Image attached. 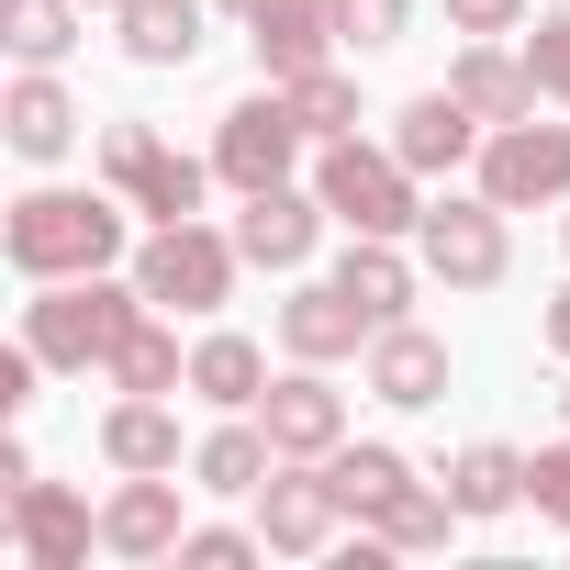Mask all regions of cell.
Segmentation results:
<instances>
[{
  "label": "cell",
  "mask_w": 570,
  "mask_h": 570,
  "mask_svg": "<svg viewBox=\"0 0 570 570\" xmlns=\"http://www.w3.org/2000/svg\"><path fill=\"white\" fill-rule=\"evenodd\" d=\"M403 23H414V0H336V35H347L358 57H381V46H403Z\"/></svg>",
  "instance_id": "cell-32"
},
{
  "label": "cell",
  "mask_w": 570,
  "mask_h": 570,
  "mask_svg": "<svg viewBox=\"0 0 570 570\" xmlns=\"http://www.w3.org/2000/svg\"><path fill=\"white\" fill-rule=\"evenodd\" d=\"M0 46H12L23 68H57L79 46V0H0Z\"/></svg>",
  "instance_id": "cell-29"
},
{
  "label": "cell",
  "mask_w": 570,
  "mask_h": 570,
  "mask_svg": "<svg viewBox=\"0 0 570 570\" xmlns=\"http://www.w3.org/2000/svg\"><path fill=\"white\" fill-rule=\"evenodd\" d=\"M448 90L481 112V124H525L548 90H537V68H525V46H503V35H470L459 57H448Z\"/></svg>",
  "instance_id": "cell-16"
},
{
  "label": "cell",
  "mask_w": 570,
  "mask_h": 570,
  "mask_svg": "<svg viewBox=\"0 0 570 570\" xmlns=\"http://www.w3.org/2000/svg\"><path fill=\"white\" fill-rule=\"evenodd\" d=\"M436 481L459 492V514H470V525H492V514H514V503H525V448L481 436V448H459V459H448Z\"/></svg>",
  "instance_id": "cell-23"
},
{
  "label": "cell",
  "mask_w": 570,
  "mask_h": 570,
  "mask_svg": "<svg viewBox=\"0 0 570 570\" xmlns=\"http://www.w3.org/2000/svg\"><path fill=\"white\" fill-rule=\"evenodd\" d=\"M448 35H525V0H436Z\"/></svg>",
  "instance_id": "cell-35"
},
{
  "label": "cell",
  "mask_w": 570,
  "mask_h": 570,
  "mask_svg": "<svg viewBox=\"0 0 570 570\" xmlns=\"http://www.w3.org/2000/svg\"><path fill=\"white\" fill-rule=\"evenodd\" d=\"M12 548H23L35 570H79V559L101 548V514H90L68 481H46V470H35V481L12 492Z\"/></svg>",
  "instance_id": "cell-14"
},
{
  "label": "cell",
  "mask_w": 570,
  "mask_h": 570,
  "mask_svg": "<svg viewBox=\"0 0 570 570\" xmlns=\"http://www.w3.org/2000/svg\"><path fill=\"white\" fill-rule=\"evenodd\" d=\"M279 90H292V112H303V135L314 146H336V135H358V79L325 57V68H303V79H279Z\"/></svg>",
  "instance_id": "cell-30"
},
{
  "label": "cell",
  "mask_w": 570,
  "mask_h": 570,
  "mask_svg": "<svg viewBox=\"0 0 570 570\" xmlns=\"http://www.w3.org/2000/svg\"><path fill=\"white\" fill-rule=\"evenodd\" d=\"M303 146H314V135H303V112H292V90L268 79L257 101H235V112L213 124V179H224L235 202H246V190H279V179L303 168Z\"/></svg>",
  "instance_id": "cell-7"
},
{
  "label": "cell",
  "mask_w": 570,
  "mask_h": 570,
  "mask_svg": "<svg viewBox=\"0 0 570 570\" xmlns=\"http://www.w3.org/2000/svg\"><path fill=\"white\" fill-rule=\"evenodd\" d=\"M257 537H268V559H325L336 548V525H347V503H336V481H325V459H279L257 492Z\"/></svg>",
  "instance_id": "cell-9"
},
{
  "label": "cell",
  "mask_w": 570,
  "mask_h": 570,
  "mask_svg": "<svg viewBox=\"0 0 570 570\" xmlns=\"http://www.w3.org/2000/svg\"><path fill=\"white\" fill-rule=\"evenodd\" d=\"M35 370H46L35 347H12V358H0V414H23V403H35Z\"/></svg>",
  "instance_id": "cell-36"
},
{
  "label": "cell",
  "mask_w": 570,
  "mask_h": 570,
  "mask_svg": "<svg viewBox=\"0 0 570 570\" xmlns=\"http://www.w3.org/2000/svg\"><path fill=\"white\" fill-rule=\"evenodd\" d=\"M246 559H268L257 525H190L179 537V570H246Z\"/></svg>",
  "instance_id": "cell-31"
},
{
  "label": "cell",
  "mask_w": 570,
  "mask_h": 570,
  "mask_svg": "<svg viewBox=\"0 0 570 570\" xmlns=\"http://www.w3.org/2000/svg\"><path fill=\"white\" fill-rule=\"evenodd\" d=\"M135 246V202L101 179V190H23L12 202V224H0V257H12L35 292L46 279H90V268H112Z\"/></svg>",
  "instance_id": "cell-1"
},
{
  "label": "cell",
  "mask_w": 570,
  "mask_h": 570,
  "mask_svg": "<svg viewBox=\"0 0 570 570\" xmlns=\"http://www.w3.org/2000/svg\"><path fill=\"white\" fill-rule=\"evenodd\" d=\"M325 190H292V179H279V190H246V213H235V246H246V268H268V279H292L314 246H325Z\"/></svg>",
  "instance_id": "cell-12"
},
{
  "label": "cell",
  "mask_w": 570,
  "mask_h": 570,
  "mask_svg": "<svg viewBox=\"0 0 570 570\" xmlns=\"http://www.w3.org/2000/svg\"><path fill=\"white\" fill-rule=\"evenodd\" d=\"M190 392H202L213 414H257V392H268V347H257V336H224V325H213V336L190 347Z\"/></svg>",
  "instance_id": "cell-21"
},
{
  "label": "cell",
  "mask_w": 570,
  "mask_h": 570,
  "mask_svg": "<svg viewBox=\"0 0 570 570\" xmlns=\"http://www.w3.org/2000/svg\"><path fill=\"white\" fill-rule=\"evenodd\" d=\"M101 12H124V0H101Z\"/></svg>",
  "instance_id": "cell-39"
},
{
  "label": "cell",
  "mask_w": 570,
  "mask_h": 570,
  "mask_svg": "<svg viewBox=\"0 0 570 570\" xmlns=\"http://www.w3.org/2000/svg\"><path fill=\"white\" fill-rule=\"evenodd\" d=\"M525 503H537V514H548V525H570V436H559V448H537V459H525Z\"/></svg>",
  "instance_id": "cell-33"
},
{
  "label": "cell",
  "mask_w": 570,
  "mask_h": 570,
  "mask_svg": "<svg viewBox=\"0 0 570 570\" xmlns=\"http://www.w3.org/2000/svg\"><path fill=\"white\" fill-rule=\"evenodd\" d=\"M235 268H246V246L190 213V224H157V235L135 246V292H146L157 314H224V303H235Z\"/></svg>",
  "instance_id": "cell-4"
},
{
  "label": "cell",
  "mask_w": 570,
  "mask_h": 570,
  "mask_svg": "<svg viewBox=\"0 0 570 570\" xmlns=\"http://www.w3.org/2000/svg\"><path fill=\"white\" fill-rule=\"evenodd\" d=\"M559 246H570V202H559Z\"/></svg>",
  "instance_id": "cell-38"
},
{
  "label": "cell",
  "mask_w": 570,
  "mask_h": 570,
  "mask_svg": "<svg viewBox=\"0 0 570 570\" xmlns=\"http://www.w3.org/2000/svg\"><path fill=\"white\" fill-rule=\"evenodd\" d=\"M101 459H112V470H179V414H168V392H124V403L101 414Z\"/></svg>",
  "instance_id": "cell-22"
},
{
  "label": "cell",
  "mask_w": 570,
  "mask_h": 570,
  "mask_svg": "<svg viewBox=\"0 0 570 570\" xmlns=\"http://www.w3.org/2000/svg\"><path fill=\"white\" fill-rule=\"evenodd\" d=\"M325 481H336V503L370 525V514L414 481V459H403V448H381V436H358V448H336V459H325Z\"/></svg>",
  "instance_id": "cell-28"
},
{
  "label": "cell",
  "mask_w": 570,
  "mask_h": 570,
  "mask_svg": "<svg viewBox=\"0 0 570 570\" xmlns=\"http://www.w3.org/2000/svg\"><path fill=\"white\" fill-rule=\"evenodd\" d=\"M314 190H325V213H336L347 235H414V224H425V179H414L392 146H358V135H336V146L314 157Z\"/></svg>",
  "instance_id": "cell-3"
},
{
  "label": "cell",
  "mask_w": 570,
  "mask_h": 570,
  "mask_svg": "<svg viewBox=\"0 0 570 570\" xmlns=\"http://www.w3.org/2000/svg\"><path fill=\"white\" fill-rule=\"evenodd\" d=\"M370 392L392 403V414H425V403H448V347L403 314V325H381L370 336Z\"/></svg>",
  "instance_id": "cell-18"
},
{
  "label": "cell",
  "mask_w": 570,
  "mask_h": 570,
  "mask_svg": "<svg viewBox=\"0 0 570 570\" xmlns=\"http://www.w3.org/2000/svg\"><path fill=\"white\" fill-rule=\"evenodd\" d=\"M414 279H425V257H403V235H347V257H336V292L370 325H403L414 314Z\"/></svg>",
  "instance_id": "cell-19"
},
{
  "label": "cell",
  "mask_w": 570,
  "mask_h": 570,
  "mask_svg": "<svg viewBox=\"0 0 570 570\" xmlns=\"http://www.w3.org/2000/svg\"><path fill=\"white\" fill-rule=\"evenodd\" d=\"M370 314L336 292V279H303V292L292 303H279V347H292V358H314V370H336V358H370Z\"/></svg>",
  "instance_id": "cell-17"
},
{
  "label": "cell",
  "mask_w": 570,
  "mask_h": 570,
  "mask_svg": "<svg viewBox=\"0 0 570 570\" xmlns=\"http://www.w3.org/2000/svg\"><path fill=\"white\" fill-rule=\"evenodd\" d=\"M112 23H124V57H135V68H190L202 35H213V23H202V0H124Z\"/></svg>",
  "instance_id": "cell-24"
},
{
  "label": "cell",
  "mask_w": 570,
  "mask_h": 570,
  "mask_svg": "<svg viewBox=\"0 0 570 570\" xmlns=\"http://www.w3.org/2000/svg\"><path fill=\"white\" fill-rule=\"evenodd\" d=\"M146 325V292L135 279H112V268H90V279H46V292L23 303V347L46 358V370H112V347Z\"/></svg>",
  "instance_id": "cell-2"
},
{
  "label": "cell",
  "mask_w": 570,
  "mask_h": 570,
  "mask_svg": "<svg viewBox=\"0 0 570 570\" xmlns=\"http://www.w3.org/2000/svg\"><path fill=\"white\" fill-rule=\"evenodd\" d=\"M537 347H548V358H570V279H559L548 314H537Z\"/></svg>",
  "instance_id": "cell-37"
},
{
  "label": "cell",
  "mask_w": 570,
  "mask_h": 570,
  "mask_svg": "<svg viewBox=\"0 0 570 570\" xmlns=\"http://www.w3.org/2000/svg\"><path fill=\"white\" fill-rule=\"evenodd\" d=\"M559 414H570V392H559Z\"/></svg>",
  "instance_id": "cell-40"
},
{
  "label": "cell",
  "mask_w": 570,
  "mask_h": 570,
  "mask_svg": "<svg viewBox=\"0 0 570 570\" xmlns=\"http://www.w3.org/2000/svg\"><path fill=\"white\" fill-rule=\"evenodd\" d=\"M370 525L392 537V559H425V548H448V525H470V514H459V492H448V481H403Z\"/></svg>",
  "instance_id": "cell-27"
},
{
  "label": "cell",
  "mask_w": 570,
  "mask_h": 570,
  "mask_svg": "<svg viewBox=\"0 0 570 570\" xmlns=\"http://www.w3.org/2000/svg\"><path fill=\"white\" fill-rule=\"evenodd\" d=\"M268 470H279L268 425H213V436L190 448V481H202V492H224V503H235V492H257Z\"/></svg>",
  "instance_id": "cell-26"
},
{
  "label": "cell",
  "mask_w": 570,
  "mask_h": 570,
  "mask_svg": "<svg viewBox=\"0 0 570 570\" xmlns=\"http://www.w3.org/2000/svg\"><path fill=\"white\" fill-rule=\"evenodd\" d=\"M257 425H268L279 459H336V448H347V392H336L314 358H292V370L257 392Z\"/></svg>",
  "instance_id": "cell-10"
},
{
  "label": "cell",
  "mask_w": 570,
  "mask_h": 570,
  "mask_svg": "<svg viewBox=\"0 0 570 570\" xmlns=\"http://www.w3.org/2000/svg\"><path fill=\"white\" fill-rule=\"evenodd\" d=\"M481 135H492V124H481L448 79H436V90H414V101L392 112V157H403L414 179H459V168L481 157Z\"/></svg>",
  "instance_id": "cell-11"
},
{
  "label": "cell",
  "mask_w": 570,
  "mask_h": 570,
  "mask_svg": "<svg viewBox=\"0 0 570 570\" xmlns=\"http://www.w3.org/2000/svg\"><path fill=\"white\" fill-rule=\"evenodd\" d=\"M246 46H257L268 79H303V68H325L347 35H336V0H246Z\"/></svg>",
  "instance_id": "cell-15"
},
{
  "label": "cell",
  "mask_w": 570,
  "mask_h": 570,
  "mask_svg": "<svg viewBox=\"0 0 570 570\" xmlns=\"http://www.w3.org/2000/svg\"><path fill=\"white\" fill-rule=\"evenodd\" d=\"M414 257L425 279H448V292H503V268H514V235H503V202L470 179V190H436L425 224H414Z\"/></svg>",
  "instance_id": "cell-5"
},
{
  "label": "cell",
  "mask_w": 570,
  "mask_h": 570,
  "mask_svg": "<svg viewBox=\"0 0 570 570\" xmlns=\"http://www.w3.org/2000/svg\"><path fill=\"white\" fill-rule=\"evenodd\" d=\"M190 514H179V470H124L101 503V548L112 559H179Z\"/></svg>",
  "instance_id": "cell-13"
},
{
  "label": "cell",
  "mask_w": 570,
  "mask_h": 570,
  "mask_svg": "<svg viewBox=\"0 0 570 570\" xmlns=\"http://www.w3.org/2000/svg\"><path fill=\"white\" fill-rule=\"evenodd\" d=\"M101 179L146 213V224H190L213 190V157H179L157 124H101Z\"/></svg>",
  "instance_id": "cell-6"
},
{
  "label": "cell",
  "mask_w": 570,
  "mask_h": 570,
  "mask_svg": "<svg viewBox=\"0 0 570 570\" xmlns=\"http://www.w3.org/2000/svg\"><path fill=\"white\" fill-rule=\"evenodd\" d=\"M0 124H12V157H35V168L79 146V101L57 90V68H23V79H12V101H0Z\"/></svg>",
  "instance_id": "cell-20"
},
{
  "label": "cell",
  "mask_w": 570,
  "mask_h": 570,
  "mask_svg": "<svg viewBox=\"0 0 570 570\" xmlns=\"http://www.w3.org/2000/svg\"><path fill=\"white\" fill-rule=\"evenodd\" d=\"M101 381H112V392H190V358H179V325H168V314L146 303V325H135V336L112 347V370H101Z\"/></svg>",
  "instance_id": "cell-25"
},
{
  "label": "cell",
  "mask_w": 570,
  "mask_h": 570,
  "mask_svg": "<svg viewBox=\"0 0 570 570\" xmlns=\"http://www.w3.org/2000/svg\"><path fill=\"white\" fill-rule=\"evenodd\" d=\"M470 179L503 202V213H537V202H570V124H492L481 135V157H470Z\"/></svg>",
  "instance_id": "cell-8"
},
{
  "label": "cell",
  "mask_w": 570,
  "mask_h": 570,
  "mask_svg": "<svg viewBox=\"0 0 570 570\" xmlns=\"http://www.w3.org/2000/svg\"><path fill=\"white\" fill-rule=\"evenodd\" d=\"M525 68H537V90H548V101H570V12H548V23L525 35Z\"/></svg>",
  "instance_id": "cell-34"
}]
</instances>
